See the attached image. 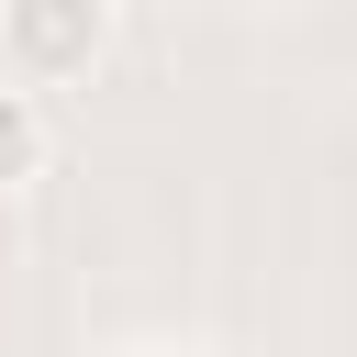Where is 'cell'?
I'll use <instances>...</instances> for the list:
<instances>
[{
	"instance_id": "2",
	"label": "cell",
	"mask_w": 357,
	"mask_h": 357,
	"mask_svg": "<svg viewBox=\"0 0 357 357\" xmlns=\"http://www.w3.org/2000/svg\"><path fill=\"white\" fill-rule=\"evenodd\" d=\"M45 145H56V134H45V100H22V89H0V201L45 178Z\"/></svg>"
},
{
	"instance_id": "1",
	"label": "cell",
	"mask_w": 357,
	"mask_h": 357,
	"mask_svg": "<svg viewBox=\"0 0 357 357\" xmlns=\"http://www.w3.org/2000/svg\"><path fill=\"white\" fill-rule=\"evenodd\" d=\"M112 56V0H11L0 11V89H78Z\"/></svg>"
}]
</instances>
